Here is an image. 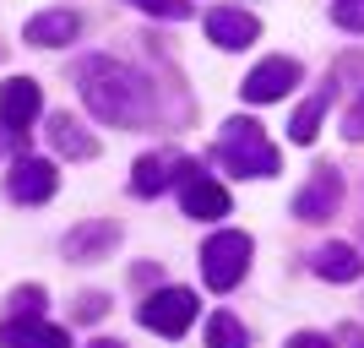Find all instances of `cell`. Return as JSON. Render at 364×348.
<instances>
[{
    "label": "cell",
    "instance_id": "6da1fadb",
    "mask_svg": "<svg viewBox=\"0 0 364 348\" xmlns=\"http://www.w3.org/2000/svg\"><path fill=\"white\" fill-rule=\"evenodd\" d=\"M76 88H82V104L109 125H141L152 120V82L141 71H131L125 60H109V55H92L76 71Z\"/></svg>",
    "mask_w": 364,
    "mask_h": 348
},
{
    "label": "cell",
    "instance_id": "7a4b0ae2",
    "mask_svg": "<svg viewBox=\"0 0 364 348\" xmlns=\"http://www.w3.org/2000/svg\"><path fill=\"white\" fill-rule=\"evenodd\" d=\"M218 158H223L234 174H245V180L277 174V147L267 142V131H261L256 120H228L223 137H218Z\"/></svg>",
    "mask_w": 364,
    "mask_h": 348
},
{
    "label": "cell",
    "instance_id": "3957f363",
    "mask_svg": "<svg viewBox=\"0 0 364 348\" xmlns=\"http://www.w3.org/2000/svg\"><path fill=\"white\" fill-rule=\"evenodd\" d=\"M250 251H256V245H250L245 228H218L213 240L201 245V278H207V288L228 294V288L250 273Z\"/></svg>",
    "mask_w": 364,
    "mask_h": 348
},
{
    "label": "cell",
    "instance_id": "277c9868",
    "mask_svg": "<svg viewBox=\"0 0 364 348\" xmlns=\"http://www.w3.org/2000/svg\"><path fill=\"white\" fill-rule=\"evenodd\" d=\"M136 321L147 332H158V337H180L185 327L196 321V294H191V288H158V294L141 300Z\"/></svg>",
    "mask_w": 364,
    "mask_h": 348
},
{
    "label": "cell",
    "instance_id": "5b68a950",
    "mask_svg": "<svg viewBox=\"0 0 364 348\" xmlns=\"http://www.w3.org/2000/svg\"><path fill=\"white\" fill-rule=\"evenodd\" d=\"M180 201L191 218H228V191L201 164H191V158L180 164Z\"/></svg>",
    "mask_w": 364,
    "mask_h": 348
},
{
    "label": "cell",
    "instance_id": "8992f818",
    "mask_svg": "<svg viewBox=\"0 0 364 348\" xmlns=\"http://www.w3.org/2000/svg\"><path fill=\"white\" fill-rule=\"evenodd\" d=\"M299 60H283V55H272V60H261L256 71L245 76V98H250V104H277V98H289L294 88H299Z\"/></svg>",
    "mask_w": 364,
    "mask_h": 348
},
{
    "label": "cell",
    "instance_id": "52a82bcc",
    "mask_svg": "<svg viewBox=\"0 0 364 348\" xmlns=\"http://www.w3.org/2000/svg\"><path fill=\"white\" fill-rule=\"evenodd\" d=\"M38 109H44V93H38L33 76H11V82H0V125H6V131L22 137V131L38 120Z\"/></svg>",
    "mask_w": 364,
    "mask_h": 348
},
{
    "label": "cell",
    "instance_id": "ba28073f",
    "mask_svg": "<svg viewBox=\"0 0 364 348\" xmlns=\"http://www.w3.org/2000/svg\"><path fill=\"white\" fill-rule=\"evenodd\" d=\"M55 185H60V174H55V164H49V158H16V164H11V180H6V191H11V201H28V207H38V201L55 196Z\"/></svg>",
    "mask_w": 364,
    "mask_h": 348
},
{
    "label": "cell",
    "instance_id": "9c48e42d",
    "mask_svg": "<svg viewBox=\"0 0 364 348\" xmlns=\"http://www.w3.org/2000/svg\"><path fill=\"white\" fill-rule=\"evenodd\" d=\"M337 201H343V174L337 169H316V180L294 196V218L299 223H321V218L337 212Z\"/></svg>",
    "mask_w": 364,
    "mask_h": 348
},
{
    "label": "cell",
    "instance_id": "30bf717a",
    "mask_svg": "<svg viewBox=\"0 0 364 348\" xmlns=\"http://www.w3.org/2000/svg\"><path fill=\"white\" fill-rule=\"evenodd\" d=\"M0 348H71L65 327H49L38 316H11L0 327Z\"/></svg>",
    "mask_w": 364,
    "mask_h": 348
},
{
    "label": "cell",
    "instance_id": "8fae6325",
    "mask_svg": "<svg viewBox=\"0 0 364 348\" xmlns=\"http://www.w3.org/2000/svg\"><path fill=\"white\" fill-rule=\"evenodd\" d=\"M180 164H185V158H174V152H147V158H136V169H131V191H136V196H158V191H168V185L180 180Z\"/></svg>",
    "mask_w": 364,
    "mask_h": 348
},
{
    "label": "cell",
    "instance_id": "7c38bea8",
    "mask_svg": "<svg viewBox=\"0 0 364 348\" xmlns=\"http://www.w3.org/2000/svg\"><path fill=\"white\" fill-rule=\"evenodd\" d=\"M256 33H261V22L250 11H213L207 16V38L218 49H245V44H256Z\"/></svg>",
    "mask_w": 364,
    "mask_h": 348
},
{
    "label": "cell",
    "instance_id": "4fadbf2b",
    "mask_svg": "<svg viewBox=\"0 0 364 348\" xmlns=\"http://www.w3.org/2000/svg\"><path fill=\"white\" fill-rule=\"evenodd\" d=\"M76 33H82V22H76V11H44V16H33L28 28H22V38L38 49H55V44H71Z\"/></svg>",
    "mask_w": 364,
    "mask_h": 348
},
{
    "label": "cell",
    "instance_id": "5bb4252c",
    "mask_svg": "<svg viewBox=\"0 0 364 348\" xmlns=\"http://www.w3.org/2000/svg\"><path fill=\"white\" fill-rule=\"evenodd\" d=\"M359 273H364V261H359L353 245L332 240V245H321V251H316V278H326V283H353Z\"/></svg>",
    "mask_w": 364,
    "mask_h": 348
},
{
    "label": "cell",
    "instance_id": "9a60e30c",
    "mask_svg": "<svg viewBox=\"0 0 364 348\" xmlns=\"http://www.w3.org/2000/svg\"><path fill=\"white\" fill-rule=\"evenodd\" d=\"M49 142H55V152L76 158V164H82V158H98V142H92L71 115H55V120H49Z\"/></svg>",
    "mask_w": 364,
    "mask_h": 348
},
{
    "label": "cell",
    "instance_id": "2e32d148",
    "mask_svg": "<svg viewBox=\"0 0 364 348\" xmlns=\"http://www.w3.org/2000/svg\"><path fill=\"white\" fill-rule=\"evenodd\" d=\"M326 104H332V82L316 93V98H304L299 109H294V120H289V137L299 142V147H310L316 142V125H321V115H326Z\"/></svg>",
    "mask_w": 364,
    "mask_h": 348
},
{
    "label": "cell",
    "instance_id": "e0dca14e",
    "mask_svg": "<svg viewBox=\"0 0 364 348\" xmlns=\"http://www.w3.org/2000/svg\"><path fill=\"white\" fill-rule=\"evenodd\" d=\"M114 240H120V228H114V223H87V228H76V234H65V256L87 261L92 251H109Z\"/></svg>",
    "mask_w": 364,
    "mask_h": 348
},
{
    "label": "cell",
    "instance_id": "ac0fdd59",
    "mask_svg": "<svg viewBox=\"0 0 364 348\" xmlns=\"http://www.w3.org/2000/svg\"><path fill=\"white\" fill-rule=\"evenodd\" d=\"M207 348H250V332L240 327V316L218 310V316L207 321Z\"/></svg>",
    "mask_w": 364,
    "mask_h": 348
},
{
    "label": "cell",
    "instance_id": "d6986e66",
    "mask_svg": "<svg viewBox=\"0 0 364 348\" xmlns=\"http://www.w3.org/2000/svg\"><path fill=\"white\" fill-rule=\"evenodd\" d=\"M131 6L147 16H164V22H185L191 16V0H131Z\"/></svg>",
    "mask_w": 364,
    "mask_h": 348
},
{
    "label": "cell",
    "instance_id": "ffe728a7",
    "mask_svg": "<svg viewBox=\"0 0 364 348\" xmlns=\"http://www.w3.org/2000/svg\"><path fill=\"white\" fill-rule=\"evenodd\" d=\"M332 22L348 33H364V0H332Z\"/></svg>",
    "mask_w": 364,
    "mask_h": 348
},
{
    "label": "cell",
    "instance_id": "44dd1931",
    "mask_svg": "<svg viewBox=\"0 0 364 348\" xmlns=\"http://www.w3.org/2000/svg\"><path fill=\"white\" fill-rule=\"evenodd\" d=\"M11 310H16V316H38V310H44V288H38V283L16 288V294H11Z\"/></svg>",
    "mask_w": 364,
    "mask_h": 348
},
{
    "label": "cell",
    "instance_id": "7402d4cb",
    "mask_svg": "<svg viewBox=\"0 0 364 348\" xmlns=\"http://www.w3.org/2000/svg\"><path fill=\"white\" fill-rule=\"evenodd\" d=\"M343 137H348V142H364V98L348 109V120H343Z\"/></svg>",
    "mask_w": 364,
    "mask_h": 348
},
{
    "label": "cell",
    "instance_id": "603a6c76",
    "mask_svg": "<svg viewBox=\"0 0 364 348\" xmlns=\"http://www.w3.org/2000/svg\"><path fill=\"white\" fill-rule=\"evenodd\" d=\"M289 348H337V337H326V332H294Z\"/></svg>",
    "mask_w": 364,
    "mask_h": 348
},
{
    "label": "cell",
    "instance_id": "cb8c5ba5",
    "mask_svg": "<svg viewBox=\"0 0 364 348\" xmlns=\"http://www.w3.org/2000/svg\"><path fill=\"white\" fill-rule=\"evenodd\" d=\"M76 316H82V321H98V316H104V300H98V294H82Z\"/></svg>",
    "mask_w": 364,
    "mask_h": 348
},
{
    "label": "cell",
    "instance_id": "d4e9b609",
    "mask_svg": "<svg viewBox=\"0 0 364 348\" xmlns=\"http://www.w3.org/2000/svg\"><path fill=\"white\" fill-rule=\"evenodd\" d=\"M337 337H343V343H348V348H364V327H353V321H348V327H343V332H337Z\"/></svg>",
    "mask_w": 364,
    "mask_h": 348
},
{
    "label": "cell",
    "instance_id": "484cf974",
    "mask_svg": "<svg viewBox=\"0 0 364 348\" xmlns=\"http://www.w3.org/2000/svg\"><path fill=\"white\" fill-rule=\"evenodd\" d=\"M87 348H125V343H114V337H92Z\"/></svg>",
    "mask_w": 364,
    "mask_h": 348
},
{
    "label": "cell",
    "instance_id": "4316f807",
    "mask_svg": "<svg viewBox=\"0 0 364 348\" xmlns=\"http://www.w3.org/2000/svg\"><path fill=\"white\" fill-rule=\"evenodd\" d=\"M11 142H16V131H6V125H0V152L11 147Z\"/></svg>",
    "mask_w": 364,
    "mask_h": 348
}]
</instances>
